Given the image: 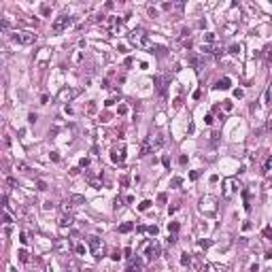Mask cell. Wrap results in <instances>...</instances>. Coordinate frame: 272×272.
<instances>
[{
    "label": "cell",
    "instance_id": "obj_50",
    "mask_svg": "<svg viewBox=\"0 0 272 272\" xmlns=\"http://www.w3.org/2000/svg\"><path fill=\"white\" fill-rule=\"evenodd\" d=\"M157 202H160V204H166V193H160V196H157Z\"/></svg>",
    "mask_w": 272,
    "mask_h": 272
},
{
    "label": "cell",
    "instance_id": "obj_32",
    "mask_svg": "<svg viewBox=\"0 0 272 272\" xmlns=\"http://www.w3.org/2000/svg\"><path fill=\"white\" fill-rule=\"evenodd\" d=\"M89 166V157H81V162H79V168H87Z\"/></svg>",
    "mask_w": 272,
    "mask_h": 272
},
{
    "label": "cell",
    "instance_id": "obj_49",
    "mask_svg": "<svg viewBox=\"0 0 272 272\" xmlns=\"http://www.w3.org/2000/svg\"><path fill=\"white\" fill-rule=\"evenodd\" d=\"M162 164H164L166 168H170V157H168V155H164V157H162Z\"/></svg>",
    "mask_w": 272,
    "mask_h": 272
},
{
    "label": "cell",
    "instance_id": "obj_23",
    "mask_svg": "<svg viewBox=\"0 0 272 272\" xmlns=\"http://www.w3.org/2000/svg\"><path fill=\"white\" fill-rule=\"evenodd\" d=\"M149 206H151V200H142V202L138 204V211L145 213V211H149Z\"/></svg>",
    "mask_w": 272,
    "mask_h": 272
},
{
    "label": "cell",
    "instance_id": "obj_7",
    "mask_svg": "<svg viewBox=\"0 0 272 272\" xmlns=\"http://www.w3.org/2000/svg\"><path fill=\"white\" fill-rule=\"evenodd\" d=\"M215 202H217V200H215L213 196H206V198H202V200H200V208H202V211L206 208V213L213 215V213L217 211V204H215Z\"/></svg>",
    "mask_w": 272,
    "mask_h": 272
},
{
    "label": "cell",
    "instance_id": "obj_52",
    "mask_svg": "<svg viewBox=\"0 0 272 272\" xmlns=\"http://www.w3.org/2000/svg\"><path fill=\"white\" fill-rule=\"evenodd\" d=\"M266 132H272V117L266 121Z\"/></svg>",
    "mask_w": 272,
    "mask_h": 272
},
{
    "label": "cell",
    "instance_id": "obj_37",
    "mask_svg": "<svg viewBox=\"0 0 272 272\" xmlns=\"http://www.w3.org/2000/svg\"><path fill=\"white\" fill-rule=\"evenodd\" d=\"M19 240H21V244H28V234L21 232V234H19Z\"/></svg>",
    "mask_w": 272,
    "mask_h": 272
},
{
    "label": "cell",
    "instance_id": "obj_17",
    "mask_svg": "<svg viewBox=\"0 0 272 272\" xmlns=\"http://www.w3.org/2000/svg\"><path fill=\"white\" fill-rule=\"evenodd\" d=\"M151 140H153V149H157V147H162V145H164V140H166V138H164V134H155V138L151 136Z\"/></svg>",
    "mask_w": 272,
    "mask_h": 272
},
{
    "label": "cell",
    "instance_id": "obj_40",
    "mask_svg": "<svg viewBox=\"0 0 272 272\" xmlns=\"http://www.w3.org/2000/svg\"><path fill=\"white\" fill-rule=\"evenodd\" d=\"M264 51H266V60L270 62V60H272V47H266Z\"/></svg>",
    "mask_w": 272,
    "mask_h": 272
},
{
    "label": "cell",
    "instance_id": "obj_12",
    "mask_svg": "<svg viewBox=\"0 0 272 272\" xmlns=\"http://www.w3.org/2000/svg\"><path fill=\"white\" fill-rule=\"evenodd\" d=\"M230 87H232V79H230V77L219 79V81H217V85H215V89H230Z\"/></svg>",
    "mask_w": 272,
    "mask_h": 272
},
{
    "label": "cell",
    "instance_id": "obj_42",
    "mask_svg": "<svg viewBox=\"0 0 272 272\" xmlns=\"http://www.w3.org/2000/svg\"><path fill=\"white\" fill-rule=\"evenodd\" d=\"M211 142H213V145H217V142H219V134H217V132H213V134H211Z\"/></svg>",
    "mask_w": 272,
    "mask_h": 272
},
{
    "label": "cell",
    "instance_id": "obj_46",
    "mask_svg": "<svg viewBox=\"0 0 272 272\" xmlns=\"http://www.w3.org/2000/svg\"><path fill=\"white\" fill-rule=\"evenodd\" d=\"M264 104H270V89H266L264 94Z\"/></svg>",
    "mask_w": 272,
    "mask_h": 272
},
{
    "label": "cell",
    "instance_id": "obj_54",
    "mask_svg": "<svg viewBox=\"0 0 272 272\" xmlns=\"http://www.w3.org/2000/svg\"><path fill=\"white\" fill-rule=\"evenodd\" d=\"M123 160H126V149H121V151H119V164H121Z\"/></svg>",
    "mask_w": 272,
    "mask_h": 272
},
{
    "label": "cell",
    "instance_id": "obj_31",
    "mask_svg": "<svg viewBox=\"0 0 272 272\" xmlns=\"http://www.w3.org/2000/svg\"><path fill=\"white\" fill-rule=\"evenodd\" d=\"M198 244H200L202 249H208V247H211L213 242H211V240H204V238H202V240H198Z\"/></svg>",
    "mask_w": 272,
    "mask_h": 272
},
{
    "label": "cell",
    "instance_id": "obj_4",
    "mask_svg": "<svg viewBox=\"0 0 272 272\" xmlns=\"http://www.w3.org/2000/svg\"><path fill=\"white\" fill-rule=\"evenodd\" d=\"M11 38H13L15 43H19V45H34L38 36H36L34 32H13Z\"/></svg>",
    "mask_w": 272,
    "mask_h": 272
},
{
    "label": "cell",
    "instance_id": "obj_28",
    "mask_svg": "<svg viewBox=\"0 0 272 272\" xmlns=\"http://www.w3.org/2000/svg\"><path fill=\"white\" fill-rule=\"evenodd\" d=\"M2 219H4V226H11V223H13V217L7 213V208H4V215H2Z\"/></svg>",
    "mask_w": 272,
    "mask_h": 272
},
{
    "label": "cell",
    "instance_id": "obj_43",
    "mask_svg": "<svg viewBox=\"0 0 272 272\" xmlns=\"http://www.w3.org/2000/svg\"><path fill=\"white\" fill-rule=\"evenodd\" d=\"M36 189L45 191V189H47V183H45V181H38V183H36Z\"/></svg>",
    "mask_w": 272,
    "mask_h": 272
},
{
    "label": "cell",
    "instance_id": "obj_41",
    "mask_svg": "<svg viewBox=\"0 0 272 272\" xmlns=\"http://www.w3.org/2000/svg\"><path fill=\"white\" fill-rule=\"evenodd\" d=\"M198 177H200V172H198V170H191V172H189V179H191V181H196Z\"/></svg>",
    "mask_w": 272,
    "mask_h": 272
},
{
    "label": "cell",
    "instance_id": "obj_56",
    "mask_svg": "<svg viewBox=\"0 0 272 272\" xmlns=\"http://www.w3.org/2000/svg\"><path fill=\"white\" fill-rule=\"evenodd\" d=\"M87 111H89V113H94V111H96V104H94V102H89V106H87Z\"/></svg>",
    "mask_w": 272,
    "mask_h": 272
},
{
    "label": "cell",
    "instance_id": "obj_44",
    "mask_svg": "<svg viewBox=\"0 0 272 272\" xmlns=\"http://www.w3.org/2000/svg\"><path fill=\"white\" fill-rule=\"evenodd\" d=\"M119 183H121V187H128L130 179H128V177H121V179H119Z\"/></svg>",
    "mask_w": 272,
    "mask_h": 272
},
{
    "label": "cell",
    "instance_id": "obj_38",
    "mask_svg": "<svg viewBox=\"0 0 272 272\" xmlns=\"http://www.w3.org/2000/svg\"><path fill=\"white\" fill-rule=\"evenodd\" d=\"M238 51H240V45H230V53H234V55H236Z\"/></svg>",
    "mask_w": 272,
    "mask_h": 272
},
{
    "label": "cell",
    "instance_id": "obj_14",
    "mask_svg": "<svg viewBox=\"0 0 272 272\" xmlns=\"http://www.w3.org/2000/svg\"><path fill=\"white\" fill-rule=\"evenodd\" d=\"M70 226H72V215L70 213H64L60 217V228H70Z\"/></svg>",
    "mask_w": 272,
    "mask_h": 272
},
{
    "label": "cell",
    "instance_id": "obj_26",
    "mask_svg": "<svg viewBox=\"0 0 272 272\" xmlns=\"http://www.w3.org/2000/svg\"><path fill=\"white\" fill-rule=\"evenodd\" d=\"M232 109H234V102H232V100H223V111H226V113H230Z\"/></svg>",
    "mask_w": 272,
    "mask_h": 272
},
{
    "label": "cell",
    "instance_id": "obj_3",
    "mask_svg": "<svg viewBox=\"0 0 272 272\" xmlns=\"http://www.w3.org/2000/svg\"><path fill=\"white\" fill-rule=\"evenodd\" d=\"M87 247L91 249V255L96 259H100L104 255V240L98 238V236H87Z\"/></svg>",
    "mask_w": 272,
    "mask_h": 272
},
{
    "label": "cell",
    "instance_id": "obj_21",
    "mask_svg": "<svg viewBox=\"0 0 272 272\" xmlns=\"http://www.w3.org/2000/svg\"><path fill=\"white\" fill-rule=\"evenodd\" d=\"M17 255H19V262H21V264H26V262L30 259V257H28V251H26V249H21V251H19Z\"/></svg>",
    "mask_w": 272,
    "mask_h": 272
},
{
    "label": "cell",
    "instance_id": "obj_22",
    "mask_svg": "<svg viewBox=\"0 0 272 272\" xmlns=\"http://www.w3.org/2000/svg\"><path fill=\"white\" fill-rule=\"evenodd\" d=\"M213 43H215V34L213 32H206L204 34V45H213Z\"/></svg>",
    "mask_w": 272,
    "mask_h": 272
},
{
    "label": "cell",
    "instance_id": "obj_2",
    "mask_svg": "<svg viewBox=\"0 0 272 272\" xmlns=\"http://www.w3.org/2000/svg\"><path fill=\"white\" fill-rule=\"evenodd\" d=\"M72 23H75V17H70V15H60L53 23H51V32L53 34H62L64 30H68Z\"/></svg>",
    "mask_w": 272,
    "mask_h": 272
},
{
    "label": "cell",
    "instance_id": "obj_53",
    "mask_svg": "<svg viewBox=\"0 0 272 272\" xmlns=\"http://www.w3.org/2000/svg\"><path fill=\"white\" fill-rule=\"evenodd\" d=\"M79 172H81V168H79V166H75V168H72V170H70V177H75V175H79Z\"/></svg>",
    "mask_w": 272,
    "mask_h": 272
},
{
    "label": "cell",
    "instance_id": "obj_48",
    "mask_svg": "<svg viewBox=\"0 0 272 272\" xmlns=\"http://www.w3.org/2000/svg\"><path fill=\"white\" fill-rule=\"evenodd\" d=\"M111 162H113V164H119V155H117V153H115V151H113V153H111Z\"/></svg>",
    "mask_w": 272,
    "mask_h": 272
},
{
    "label": "cell",
    "instance_id": "obj_24",
    "mask_svg": "<svg viewBox=\"0 0 272 272\" xmlns=\"http://www.w3.org/2000/svg\"><path fill=\"white\" fill-rule=\"evenodd\" d=\"M177 240H179L177 234H168V240L166 242H168V247H172V244H177Z\"/></svg>",
    "mask_w": 272,
    "mask_h": 272
},
{
    "label": "cell",
    "instance_id": "obj_55",
    "mask_svg": "<svg viewBox=\"0 0 272 272\" xmlns=\"http://www.w3.org/2000/svg\"><path fill=\"white\" fill-rule=\"evenodd\" d=\"M204 121H206V123H208V126H211V123L215 121V117H213V115H206V117H204Z\"/></svg>",
    "mask_w": 272,
    "mask_h": 272
},
{
    "label": "cell",
    "instance_id": "obj_51",
    "mask_svg": "<svg viewBox=\"0 0 272 272\" xmlns=\"http://www.w3.org/2000/svg\"><path fill=\"white\" fill-rule=\"evenodd\" d=\"M53 206H55V204H53V202H45V204H43V208H45V211H51V208H53Z\"/></svg>",
    "mask_w": 272,
    "mask_h": 272
},
{
    "label": "cell",
    "instance_id": "obj_18",
    "mask_svg": "<svg viewBox=\"0 0 272 272\" xmlns=\"http://www.w3.org/2000/svg\"><path fill=\"white\" fill-rule=\"evenodd\" d=\"M179 230H181L179 221H170V223H168V234H177Z\"/></svg>",
    "mask_w": 272,
    "mask_h": 272
},
{
    "label": "cell",
    "instance_id": "obj_25",
    "mask_svg": "<svg viewBox=\"0 0 272 272\" xmlns=\"http://www.w3.org/2000/svg\"><path fill=\"white\" fill-rule=\"evenodd\" d=\"M40 13L45 17H49V15H51V7H49V4H40Z\"/></svg>",
    "mask_w": 272,
    "mask_h": 272
},
{
    "label": "cell",
    "instance_id": "obj_9",
    "mask_svg": "<svg viewBox=\"0 0 272 272\" xmlns=\"http://www.w3.org/2000/svg\"><path fill=\"white\" fill-rule=\"evenodd\" d=\"M151 151H153V140H151V136H147V138L142 140V145H140V153H138V155H140V157H147Z\"/></svg>",
    "mask_w": 272,
    "mask_h": 272
},
{
    "label": "cell",
    "instance_id": "obj_36",
    "mask_svg": "<svg viewBox=\"0 0 272 272\" xmlns=\"http://www.w3.org/2000/svg\"><path fill=\"white\" fill-rule=\"evenodd\" d=\"M111 259H113V262H119V259H121V253H119V251H113V253H111Z\"/></svg>",
    "mask_w": 272,
    "mask_h": 272
},
{
    "label": "cell",
    "instance_id": "obj_57",
    "mask_svg": "<svg viewBox=\"0 0 272 272\" xmlns=\"http://www.w3.org/2000/svg\"><path fill=\"white\" fill-rule=\"evenodd\" d=\"M51 160H53V162H60V155H58V153L53 151V153H51Z\"/></svg>",
    "mask_w": 272,
    "mask_h": 272
},
{
    "label": "cell",
    "instance_id": "obj_8",
    "mask_svg": "<svg viewBox=\"0 0 272 272\" xmlns=\"http://www.w3.org/2000/svg\"><path fill=\"white\" fill-rule=\"evenodd\" d=\"M187 62H189L198 72H200V68H202V64H204V55H202V53H200V55H198V53H189V55H187Z\"/></svg>",
    "mask_w": 272,
    "mask_h": 272
},
{
    "label": "cell",
    "instance_id": "obj_19",
    "mask_svg": "<svg viewBox=\"0 0 272 272\" xmlns=\"http://www.w3.org/2000/svg\"><path fill=\"white\" fill-rule=\"evenodd\" d=\"M68 202H70L72 206H79V204H83V202H85V198H83V196H72Z\"/></svg>",
    "mask_w": 272,
    "mask_h": 272
},
{
    "label": "cell",
    "instance_id": "obj_5",
    "mask_svg": "<svg viewBox=\"0 0 272 272\" xmlns=\"http://www.w3.org/2000/svg\"><path fill=\"white\" fill-rule=\"evenodd\" d=\"M153 85H155L157 96L162 98V100H166V98H168V79L162 77V75H157V77H153Z\"/></svg>",
    "mask_w": 272,
    "mask_h": 272
},
{
    "label": "cell",
    "instance_id": "obj_30",
    "mask_svg": "<svg viewBox=\"0 0 272 272\" xmlns=\"http://www.w3.org/2000/svg\"><path fill=\"white\" fill-rule=\"evenodd\" d=\"M75 253L77 255H85V247L83 244H75Z\"/></svg>",
    "mask_w": 272,
    "mask_h": 272
},
{
    "label": "cell",
    "instance_id": "obj_1",
    "mask_svg": "<svg viewBox=\"0 0 272 272\" xmlns=\"http://www.w3.org/2000/svg\"><path fill=\"white\" fill-rule=\"evenodd\" d=\"M130 43L140 47V49H151V40H149V34H147L142 28H136L130 32Z\"/></svg>",
    "mask_w": 272,
    "mask_h": 272
},
{
    "label": "cell",
    "instance_id": "obj_27",
    "mask_svg": "<svg viewBox=\"0 0 272 272\" xmlns=\"http://www.w3.org/2000/svg\"><path fill=\"white\" fill-rule=\"evenodd\" d=\"M262 234H264V238H268V240H272V228H270V226H266Z\"/></svg>",
    "mask_w": 272,
    "mask_h": 272
},
{
    "label": "cell",
    "instance_id": "obj_47",
    "mask_svg": "<svg viewBox=\"0 0 272 272\" xmlns=\"http://www.w3.org/2000/svg\"><path fill=\"white\" fill-rule=\"evenodd\" d=\"M36 119H38L36 113H30V115H28V121H30V123H36Z\"/></svg>",
    "mask_w": 272,
    "mask_h": 272
},
{
    "label": "cell",
    "instance_id": "obj_39",
    "mask_svg": "<svg viewBox=\"0 0 272 272\" xmlns=\"http://www.w3.org/2000/svg\"><path fill=\"white\" fill-rule=\"evenodd\" d=\"M117 113H119V115H126V113H128V106H126V104H119Z\"/></svg>",
    "mask_w": 272,
    "mask_h": 272
},
{
    "label": "cell",
    "instance_id": "obj_15",
    "mask_svg": "<svg viewBox=\"0 0 272 272\" xmlns=\"http://www.w3.org/2000/svg\"><path fill=\"white\" fill-rule=\"evenodd\" d=\"M262 172H264V175H270V172H272V155H268V157H266V162H264V168H262Z\"/></svg>",
    "mask_w": 272,
    "mask_h": 272
},
{
    "label": "cell",
    "instance_id": "obj_33",
    "mask_svg": "<svg viewBox=\"0 0 272 272\" xmlns=\"http://www.w3.org/2000/svg\"><path fill=\"white\" fill-rule=\"evenodd\" d=\"M181 183H183V181H181V177H175V179L170 181V185H172V187H179Z\"/></svg>",
    "mask_w": 272,
    "mask_h": 272
},
{
    "label": "cell",
    "instance_id": "obj_13",
    "mask_svg": "<svg viewBox=\"0 0 272 272\" xmlns=\"http://www.w3.org/2000/svg\"><path fill=\"white\" fill-rule=\"evenodd\" d=\"M140 268H142V262L136 257V259H132V262H130V266H128V270H126V272H142Z\"/></svg>",
    "mask_w": 272,
    "mask_h": 272
},
{
    "label": "cell",
    "instance_id": "obj_6",
    "mask_svg": "<svg viewBox=\"0 0 272 272\" xmlns=\"http://www.w3.org/2000/svg\"><path fill=\"white\" fill-rule=\"evenodd\" d=\"M162 255V249H160V244L153 240V242H147V247H145V257L149 259V262H155L157 257Z\"/></svg>",
    "mask_w": 272,
    "mask_h": 272
},
{
    "label": "cell",
    "instance_id": "obj_16",
    "mask_svg": "<svg viewBox=\"0 0 272 272\" xmlns=\"http://www.w3.org/2000/svg\"><path fill=\"white\" fill-rule=\"evenodd\" d=\"M132 230H134V223H132V221H126V223L119 226V232H121V234H128V232H132Z\"/></svg>",
    "mask_w": 272,
    "mask_h": 272
},
{
    "label": "cell",
    "instance_id": "obj_11",
    "mask_svg": "<svg viewBox=\"0 0 272 272\" xmlns=\"http://www.w3.org/2000/svg\"><path fill=\"white\" fill-rule=\"evenodd\" d=\"M232 191H234V181L232 179H226L223 181V198H230Z\"/></svg>",
    "mask_w": 272,
    "mask_h": 272
},
{
    "label": "cell",
    "instance_id": "obj_29",
    "mask_svg": "<svg viewBox=\"0 0 272 272\" xmlns=\"http://www.w3.org/2000/svg\"><path fill=\"white\" fill-rule=\"evenodd\" d=\"M147 232H149L151 236H157V234H160V228H157V226H149V228H147Z\"/></svg>",
    "mask_w": 272,
    "mask_h": 272
},
{
    "label": "cell",
    "instance_id": "obj_10",
    "mask_svg": "<svg viewBox=\"0 0 272 272\" xmlns=\"http://www.w3.org/2000/svg\"><path fill=\"white\" fill-rule=\"evenodd\" d=\"M85 179H87V183H89L94 189H100V185H102V183L94 177V172H91V170H85Z\"/></svg>",
    "mask_w": 272,
    "mask_h": 272
},
{
    "label": "cell",
    "instance_id": "obj_20",
    "mask_svg": "<svg viewBox=\"0 0 272 272\" xmlns=\"http://www.w3.org/2000/svg\"><path fill=\"white\" fill-rule=\"evenodd\" d=\"M191 264V253H181V266H189Z\"/></svg>",
    "mask_w": 272,
    "mask_h": 272
},
{
    "label": "cell",
    "instance_id": "obj_45",
    "mask_svg": "<svg viewBox=\"0 0 272 272\" xmlns=\"http://www.w3.org/2000/svg\"><path fill=\"white\" fill-rule=\"evenodd\" d=\"M17 168H19V170H23V172H28V170H30L26 164H23V162H17Z\"/></svg>",
    "mask_w": 272,
    "mask_h": 272
},
{
    "label": "cell",
    "instance_id": "obj_34",
    "mask_svg": "<svg viewBox=\"0 0 272 272\" xmlns=\"http://www.w3.org/2000/svg\"><path fill=\"white\" fill-rule=\"evenodd\" d=\"M183 47H185V49H191V47H193V40H191V38H185V40H183Z\"/></svg>",
    "mask_w": 272,
    "mask_h": 272
},
{
    "label": "cell",
    "instance_id": "obj_35",
    "mask_svg": "<svg viewBox=\"0 0 272 272\" xmlns=\"http://www.w3.org/2000/svg\"><path fill=\"white\" fill-rule=\"evenodd\" d=\"M242 96H244V89L236 87V89H234V98H242Z\"/></svg>",
    "mask_w": 272,
    "mask_h": 272
}]
</instances>
